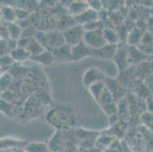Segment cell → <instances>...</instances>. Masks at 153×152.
Wrapping results in <instances>:
<instances>
[{
	"label": "cell",
	"instance_id": "cell-1",
	"mask_svg": "<svg viewBox=\"0 0 153 152\" xmlns=\"http://www.w3.org/2000/svg\"><path fill=\"white\" fill-rule=\"evenodd\" d=\"M103 28L97 29L91 31H85L83 40L85 44L94 50H98L107 45V43L103 36Z\"/></svg>",
	"mask_w": 153,
	"mask_h": 152
},
{
	"label": "cell",
	"instance_id": "cell-2",
	"mask_svg": "<svg viewBox=\"0 0 153 152\" xmlns=\"http://www.w3.org/2000/svg\"><path fill=\"white\" fill-rule=\"evenodd\" d=\"M85 30L82 25L76 24L62 33L65 44L71 47H76L83 40Z\"/></svg>",
	"mask_w": 153,
	"mask_h": 152
},
{
	"label": "cell",
	"instance_id": "cell-3",
	"mask_svg": "<svg viewBox=\"0 0 153 152\" xmlns=\"http://www.w3.org/2000/svg\"><path fill=\"white\" fill-rule=\"evenodd\" d=\"M46 34V49L51 51L65 44L62 34L59 30H52L45 33Z\"/></svg>",
	"mask_w": 153,
	"mask_h": 152
},
{
	"label": "cell",
	"instance_id": "cell-4",
	"mask_svg": "<svg viewBox=\"0 0 153 152\" xmlns=\"http://www.w3.org/2000/svg\"><path fill=\"white\" fill-rule=\"evenodd\" d=\"M87 56H93V49L88 47L83 41L72 47L71 61H79Z\"/></svg>",
	"mask_w": 153,
	"mask_h": 152
},
{
	"label": "cell",
	"instance_id": "cell-5",
	"mask_svg": "<svg viewBox=\"0 0 153 152\" xmlns=\"http://www.w3.org/2000/svg\"><path fill=\"white\" fill-rule=\"evenodd\" d=\"M71 50L72 47L67 44H63L61 47L53 49L51 51L54 58V62H63L71 61Z\"/></svg>",
	"mask_w": 153,
	"mask_h": 152
},
{
	"label": "cell",
	"instance_id": "cell-6",
	"mask_svg": "<svg viewBox=\"0 0 153 152\" xmlns=\"http://www.w3.org/2000/svg\"><path fill=\"white\" fill-rule=\"evenodd\" d=\"M117 47L116 44H107L98 50L93 49V56L101 59H111L116 56Z\"/></svg>",
	"mask_w": 153,
	"mask_h": 152
},
{
	"label": "cell",
	"instance_id": "cell-7",
	"mask_svg": "<svg viewBox=\"0 0 153 152\" xmlns=\"http://www.w3.org/2000/svg\"><path fill=\"white\" fill-rule=\"evenodd\" d=\"M75 22L77 24L83 25L85 24H87L88 22H96L98 19V14L97 11H94L91 8H88L87 10L84 12L81 13L80 15H78L76 16L73 17Z\"/></svg>",
	"mask_w": 153,
	"mask_h": 152
},
{
	"label": "cell",
	"instance_id": "cell-8",
	"mask_svg": "<svg viewBox=\"0 0 153 152\" xmlns=\"http://www.w3.org/2000/svg\"><path fill=\"white\" fill-rule=\"evenodd\" d=\"M137 48L139 51L146 54L152 53V37L149 33H145L139 41Z\"/></svg>",
	"mask_w": 153,
	"mask_h": 152
},
{
	"label": "cell",
	"instance_id": "cell-9",
	"mask_svg": "<svg viewBox=\"0 0 153 152\" xmlns=\"http://www.w3.org/2000/svg\"><path fill=\"white\" fill-rule=\"evenodd\" d=\"M29 59L44 65H51L54 62V58L52 53L47 50H45L39 55L30 56Z\"/></svg>",
	"mask_w": 153,
	"mask_h": 152
},
{
	"label": "cell",
	"instance_id": "cell-10",
	"mask_svg": "<svg viewBox=\"0 0 153 152\" xmlns=\"http://www.w3.org/2000/svg\"><path fill=\"white\" fill-rule=\"evenodd\" d=\"M88 75H91V77L85 76L84 77V84L87 86H90L91 85L97 82H101L104 79V75L96 69H90L86 72Z\"/></svg>",
	"mask_w": 153,
	"mask_h": 152
},
{
	"label": "cell",
	"instance_id": "cell-11",
	"mask_svg": "<svg viewBox=\"0 0 153 152\" xmlns=\"http://www.w3.org/2000/svg\"><path fill=\"white\" fill-rule=\"evenodd\" d=\"M25 50L30 54V56H37L44 52L45 49L41 44H39L33 37H30Z\"/></svg>",
	"mask_w": 153,
	"mask_h": 152
},
{
	"label": "cell",
	"instance_id": "cell-12",
	"mask_svg": "<svg viewBox=\"0 0 153 152\" xmlns=\"http://www.w3.org/2000/svg\"><path fill=\"white\" fill-rule=\"evenodd\" d=\"M88 8H89V6L87 2L79 1V2H72L69 6V11L74 17L84 12Z\"/></svg>",
	"mask_w": 153,
	"mask_h": 152
},
{
	"label": "cell",
	"instance_id": "cell-13",
	"mask_svg": "<svg viewBox=\"0 0 153 152\" xmlns=\"http://www.w3.org/2000/svg\"><path fill=\"white\" fill-rule=\"evenodd\" d=\"M76 22H75L74 18L73 17H70L69 15H66V16L62 17V19H60L58 24V30L59 31H65V30H68V29L71 28L73 26L76 25Z\"/></svg>",
	"mask_w": 153,
	"mask_h": 152
},
{
	"label": "cell",
	"instance_id": "cell-14",
	"mask_svg": "<svg viewBox=\"0 0 153 152\" xmlns=\"http://www.w3.org/2000/svg\"><path fill=\"white\" fill-rule=\"evenodd\" d=\"M10 56L15 61H19L20 62V61L26 60L27 59L30 58V54L27 52L25 49L17 47L14 50L11 51Z\"/></svg>",
	"mask_w": 153,
	"mask_h": 152
},
{
	"label": "cell",
	"instance_id": "cell-15",
	"mask_svg": "<svg viewBox=\"0 0 153 152\" xmlns=\"http://www.w3.org/2000/svg\"><path fill=\"white\" fill-rule=\"evenodd\" d=\"M103 36L107 44H116L118 40L117 33L111 29H103Z\"/></svg>",
	"mask_w": 153,
	"mask_h": 152
},
{
	"label": "cell",
	"instance_id": "cell-16",
	"mask_svg": "<svg viewBox=\"0 0 153 152\" xmlns=\"http://www.w3.org/2000/svg\"><path fill=\"white\" fill-rule=\"evenodd\" d=\"M25 150L27 152H50L47 146L41 143H33L28 145L25 148Z\"/></svg>",
	"mask_w": 153,
	"mask_h": 152
},
{
	"label": "cell",
	"instance_id": "cell-17",
	"mask_svg": "<svg viewBox=\"0 0 153 152\" xmlns=\"http://www.w3.org/2000/svg\"><path fill=\"white\" fill-rule=\"evenodd\" d=\"M9 34L12 40H17V39L20 37L21 33H22V30L20 27L16 24L12 23L9 25Z\"/></svg>",
	"mask_w": 153,
	"mask_h": 152
},
{
	"label": "cell",
	"instance_id": "cell-18",
	"mask_svg": "<svg viewBox=\"0 0 153 152\" xmlns=\"http://www.w3.org/2000/svg\"><path fill=\"white\" fill-rule=\"evenodd\" d=\"M2 15H3L4 19L9 22H13L16 19L15 17V10H13V8L9 6L3 7L2 9Z\"/></svg>",
	"mask_w": 153,
	"mask_h": 152
},
{
	"label": "cell",
	"instance_id": "cell-19",
	"mask_svg": "<svg viewBox=\"0 0 153 152\" xmlns=\"http://www.w3.org/2000/svg\"><path fill=\"white\" fill-rule=\"evenodd\" d=\"M11 81V76L8 73H4L0 76V90H2L7 87Z\"/></svg>",
	"mask_w": 153,
	"mask_h": 152
},
{
	"label": "cell",
	"instance_id": "cell-20",
	"mask_svg": "<svg viewBox=\"0 0 153 152\" xmlns=\"http://www.w3.org/2000/svg\"><path fill=\"white\" fill-rule=\"evenodd\" d=\"M15 60L10 56H4L0 57V68L3 69V68L9 66L10 65L14 63Z\"/></svg>",
	"mask_w": 153,
	"mask_h": 152
},
{
	"label": "cell",
	"instance_id": "cell-21",
	"mask_svg": "<svg viewBox=\"0 0 153 152\" xmlns=\"http://www.w3.org/2000/svg\"><path fill=\"white\" fill-rule=\"evenodd\" d=\"M15 12L16 19H20V20L26 19L27 17L29 16V15H30V12L24 10V9H21V8H19V9L15 10Z\"/></svg>",
	"mask_w": 153,
	"mask_h": 152
},
{
	"label": "cell",
	"instance_id": "cell-22",
	"mask_svg": "<svg viewBox=\"0 0 153 152\" xmlns=\"http://www.w3.org/2000/svg\"><path fill=\"white\" fill-rule=\"evenodd\" d=\"M143 121L146 125L149 128H152V115L150 113L144 114L142 117Z\"/></svg>",
	"mask_w": 153,
	"mask_h": 152
},
{
	"label": "cell",
	"instance_id": "cell-23",
	"mask_svg": "<svg viewBox=\"0 0 153 152\" xmlns=\"http://www.w3.org/2000/svg\"><path fill=\"white\" fill-rule=\"evenodd\" d=\"M89 2L90 3H88V6L90 7V8L93 9V10H99V8H101V3L98 1H91V2Z\"/></svg>",
	"mask_w": 153,
	"mask_h": 152
},
{
	"label": "cell",
	"instance_id": "cell-24",
	"mask_svg": "<svg viewBox=\"0 0 153 152\" xmlns=\"http://www.w3.org/2000/svg\"><path fill=\"white\" fill-rule=\"evenodd\" d=\"M2 74H3V72H2V69H1V68H0V76H1V75H2Z\"/></svg>",
	"mask_w": 153,
	"mask_h": 152
}]
</instances>
